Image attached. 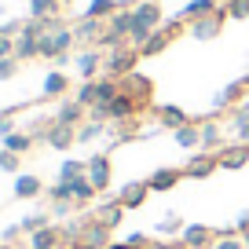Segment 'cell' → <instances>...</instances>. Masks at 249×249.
I'll list each match as a JSON object with an SVG mask.
<instances>
[{
    "label": "cell",
    "mask_w": 249,
    "mask_h": 249,
    "mask_svg": "<svg viewBox=\"0 0 249 249\" xmlns=\"http://www.w3.org/2000/svg\"><path fill=\"white\" fill-rule=\"evenodd\" d=\"M132 22H136V15H132V8H121L117 15H110L107 18V30H103V37H99V52H110V48H121V44H128V33H132Z\"/></svg>",
    "instance_id": "cell-1"
},
{
    "label": "cell",
    "mask_w": 249,
    "mask_h": 249,
    "mask_svg": "<svg viewBox=\"0 0 249 249\" xmlns=\"http://www.w3.org/2000/svg\"><path fill=\"white\" fill-rule=\"evenodd\" d=\"M44 22H37V18H30V22L22 26V30L15 33V59L18 62H30L40 55V37H44Z\"/></svg>",
    "instance_id": "cell-2"
},
{
    "label": "cell",
    "mask_w": 249,
    "mask_h": 249,
    "mask_svg": "<svg viewBox=\"0 0 249 249\" xmlns=\"http://www.w3.org/2000/svg\"><path fill=\"white\" fill-rule=\"evenodd\" d=\"M136 59H140V48H132V44L110 48L107 59H103V70H107V77L121 81V77H128V73L136 70Z\"/></svg>",
    "instance_id": "cell-3"
},
{
    "label": "cell",
    "mask_w": 249,
    "mask_h": 249,
    "mask_svg": "<svg viewBox=\"0 0 249 249\" xmlns=\"http://www.w3.org/2000/svg\"><path fill=\"white\" fill-rule=\"evenodd\" d=\"M121 92H124V95H132L140 110H147V107H150V99H154V81L132 70L128 77H121Z\"/></svg>",
    "instance_id": "cell-4"
},
{
    "label": "cell",
    "mask_w": 249,
    "mask_h": 249,
    "mask_svg": "<svg viewBox=\"0 0 249 249\" xmlns=\"http://www.w3.org/2000/svg\"><path fill=\"white\" fill-rule=\"evenodd\" d=\"M224 22H227V11L216 8L213 15H202V18H195V22H187V33H191L195 40H213V37H220Z\"/></svg>",
    "instance_id": "cell-5"
},
{
    "label": "cell",
    "mask_w": 249,
    "mask_h": 249,
    "mask_svg": "<svg viewBox=\"0 0 249 249\" xmlns=\"http://www.w3.org/2000/svg\"><path fill=\"white\" fill-rule=\"evenodd\" d=\"M73 44H77L73 30L59 26L55 33H44V37H40V59H55V55H66V52H70Z\"/></svg>",
    "instance_id": "cell-6"
},
{
    "label": "cell",
    "mask_w": 249,
    "mask_h": 249,
    "mask_svg": "<svg viewBox=\"0 0 249 249\" xmlns=\"http://www.w3.org/2000/svg\"><path fill=\"white\" fill-rule=\"evenodd\" d=\"M88 179L95 183V191H107L114 183V161L110 154H92L88 158Z\"/></svg>",
    "instance_id": "cell-7"
},
{
    "label": "cell",
    "mask_w": 249,
    "mask_h": 249,
    "mask_svg": "<svg viewBox=\"0 0 249 249\" xmlns=\"http://www.w3.org/2000/svg\"><path fill=\"white\" fill-rule=\"evenodd\" d=\"M216 169H220V158L209 154V150H198V154L183 165V176H187V179H209Z\"/></svg>",
    "instance_id": "cell-8"
},
{
    "label": "cell",
    "mask_w": 249,
    "mask_h": 249,
    "mask_svg": "<svg viewBox=\"0 0 249 249\" xmlns=\"http://www.w3.org/2000/svg\"><path fill=\"white\" fill-rule=\"evenodd\" d=\"M110 231H114V227H107L103 220H88L85 231H81V249H107Z\"/></svg>",
    "instance_id": "cell-9"
},
{
    "label": "cell",
    "mask_w": 249,
    "mask_h": 249,
    "mask_svg": "<svg viewBox=\"0 0 249 249\" xmlns=\"http://www.w3.org/2000/svg\"><path fill=\"white\" fill-rule=\"evenodd\" d=\"M44 143H48L52 150H70L73 143H77V128H73V124L52 121V124H48V132H44Z\"/></svg>",
    "instance_id": "cell-10"
},
{
    "label": "cell",
    "mask_w": 249,
    "mask_h": 249,
    "mask_svg": "<svg viewBox=\"0 0 249 249\" xmlns=\"http://www.w3.org/2000/svg\"><path fill=\"white\" fill-rule=\"evenodd\" d=\"M103 30H107V22L103 18H81L77 26H73V37H77V44L81 48H95L99 44V37H103Z\"/></svg>",
    "instance_id": "cell-11"
},
{
    "label": "cell",
    "mask_w": 249,
    "mask_h": 249,
    "mask_svg": "<svg viewBox=\"0 0 249 249\" xmlns=\"http://www.w3.org/2000/svg\"><path fill=\"white\" fill-rule=\"evenodd\" d=\"M147 195H150V183H147V179H132V183H124V187H121L117 202H121L124 209H140V205L147 202Z\"/></svg>",
    "instance_id": "cell-12"
},
{
    "label": "cell",
    "mask_w": 249,
    "mask_h": 249,
    "mask_svg": "<svg viewBox=\"0 0 249 249\" xmlns=\"http://www.w3.org/2000/svg\"><path fill=\"white\" fill-rule=\"evenodd\" d=\"M99 70H103V52H99V48H81V52H77V73L85 81H95Z\"/></svg>",
    "instance_id": "cell-13"
},
{
    "label": "cell",
    "mask_w": 249,
    "mask_h": 249,
    "mask_svg": "<svg viewBox=\"0 0 249 249\" xmlns=\"http://www.w3.org/2000/svg\"><path fill=\"white\" fill-rule=\"evenodd\" d=\"M216 158H220V169H246L249 165V147L246 143H234V147H220L216 150Z\"/></svg>",
    "instance_id": "cell-14"
},
{
    "label": "cell",
    "mask_w": 249,
    "mask_h": 249,
    "mask_svg": "<svg viewBox=\"0 0 249 249\" xmlns=\"http://www.w3.org/2000/svg\"><path fill=\"white\" fill-rule=\"evenodd\" d=\"M213 227H205V224H187L183 227V234H179V242H183V249H205L213 242Z\"/></svg>",
    "instance_id": "cell-15"
},
{
    "label": "cell",
    "mask_w": 249,
    "mask_h": 249,
    "mask_svg": "<svg viewBox=\"0 0 249 249\" xmlns=\"http://www.w3.org/2000/svg\"><path fill=\"white\" fill-rule=\"evenodd\" d=\"M85 110H88V107H81L77 99H66V103H59V107H55V117H52V121L81 128V121H85Z\"/></svg>",
    "instance_id": "cell-16"
},
{
    "label": "cell",
    "mask_w": 249,
    "mask_h": 249,
    "mask_svg": "<svg viewBox=\"0 0 249 249\" xmlns=\"http://www.w3.org/2000/svg\"><path fill=\"white\" fill-rule=\"evenodd\" d=\"M59 246H62V227H55V224L30 234V249H59Z\"/></svg>",
    "instance_id": "cell-17"
},
{
    "label": "cell",
    "mask_w": 249,
    "mask_h": 249,
    "mask_svg": "<svg viewBox=\"0 0 249 249\" xmlns=\"http://www.w3.org/2000/svg\"><path fill=\"white\" fill-rule=\"evenodd\" d=\"M172 140H176V147H183V150H195V147H202V124H183V128H176L172 132Z\"/></svg>",
    "instance_id": "cell-18"
},
{
    "label": "cell",
    "mask_w": 249,
    "mask_h": 249,
    "mask_svg": "<svg viewBox=\"0 0 249 249\" xmlns=\"http://www.w3.org/2000/svg\"><path fill=\"white\" fill-rule=\"evenodd\" d=\"M246 88H249V85H246V77H242V81H231V85H227L224 92L213 99V107H216V110H224V107H238V103H242V92H246Z\"/></svg>",
    "instance_id": "cell-19"
},
{
    "label": "cell",
    "mask_w": 249,
    "mask_h": 249,
    "mask_svg": "<svg viewBox=\"0 0 249 249\" xmlns=\"http://www.w3.org/2000/svg\"><path fill=\"white\" fill-rule=\"evenodd\" d=\"M70 195H73V202H77V205H88L95 195H99V191H95V183L88 179V172H85V176L70 179Z\"/></svg>",
    "instance_id": "cell-20"
},
{
    "label": "cell",
    "mask_w": 249,
    "mask_h": 249,
    "mask_svg": "<svg viewBox=\"0 0 249 249\" xmlns=\"http://www.w3.org/2000/svg\"><path fill=\"white\" fill-rule=\"evenodd\" d=\"M179 179H183V169H158L147 183H150V191H172Z\"/></svg>",
    "instance_id": "cell-21"
},
{
    "label": "cell",
    "mask_w": 249,
    "mask_h": 249,
    "mask_svg": "<svg viewBox=\"0 0 249 249\" xmlns=\"http://www.w3.org/2000/svg\"><path fill=\"white\" fill-rule=\"evenodd\" d=\"M121 8H124L121 0H92V4L85 8V15H88V18H103V22H107V18L117 15Z\"/></svg>",
    "instance_id": "cell-22"
},
{
    "label": "cell",
    "mask_w": 249,
    "mask_h": 249,
    "mask_svg": "<svg viewBox=\"0 0 249 249\" xmlns=\"http://www.w3.org/2000/svg\"><path fill=\"white\" fill-rule=\"evenodd\" d=\"M216 8H220L216 0H191V4L179 11V18H183V22H195V18H202V15H213Z\"/></svg>",
    "instance_id": "cell-23"
},
{
    "label": "cell",
    "mask_w": 249,
    "mask_h": 249,
    "mask_svg": "<svg viewBox=\"0 0 249 249\" xmlns=\"http://www.w3.org/2000/svg\"><path fill=\"white\" fill-rule=\"evenodd\" d=\"M59 0H30V18L44 22V18H59Z\"/></svg>",
    "instance_id": "cell-24"
},
{
    "label": "cell",
    "mask_w": 249,
    "mask_h": 249,
    "mask_svg": "<svg viewBox=\"0 0 249 249\" xmlns=\"http://www.w3.org/2000/svg\"><path fill=\"white\" fill-rule=\"evenodd\" d=\"M158 121H161L165 128H172V132H176V128H183V124H191L179 107H158Z\"/></svg>",
    "instance_id": "cell-25"
},
{
    "label": "cell",
    "mask_w": 249,
    "mask_h": 249,
    "mask_svg": "<svg viewBox=\"0 0 249 249\" xmlns=\"http://www.w3.org/2000/svg\"><path fill=\"white\" fill-rule=\"evenodd\" d=\"M220 143H224V132H220L216 121H202V150H220Z\"/></svg>",
    "instance_id": "cell-26"
},
{
    "label": "cell",
    "mask_w": 249,
    "mask_h": 249,
    "mask_svg": "<svg viewBox=\"0 0 249 249\" xmlns=\"http://www.w3.org/2000/svg\"><path fill=\"white\" fill-rule=\"evenodd\" d=\"M33 140H37V136H30V132H11V136H4V150L30 154V150H33Z\"/></svg>",
    "instance_id": "cell-27"
},
{
    "label": "cell",
    "mask_w": 249,
    "mask_h": 249,
    "mask_svg": "<svg viewBox=\"0 0 249 249\" xmlns=\"http://www.w3.org/2000/svg\"><path fill=\"white\" fill-rule=\"evenodd\" d=\"M95 220H103V224H107V227H117V224H121V220H124V205H121V202H117V198H114V202L99 205V216H95Z\"/></svg>",
    "instance_id": "cell-28"
},
{
    "label": "cell",
    "mask_w": 249,
    "mask_h": 249,
    "mask_svg": "<svg viewBox=\"0 0 249 249\" xmlns=\"http://www.w3.org/2000/svg\"><path fill=\"white\" fill-rule=\"evenodd\" d=\"M66 88H70V81H66V73H62V70H52L44 77V95H52V99H55V95H62Z\"/></svg>",
    "instance_id": "cell-29"
},
{
    "label": "cell",
    "mask_w": 249,
    "mask_h": 249,
    "mask_svg": "<svg viewBox=\"0 0 249 249\" xmlns=\"http://www.w3.org/2000/svg\"><path fill=\"white\" fill-rule=\"evenodd\" d=\"M85 172H88V161H77V158H66V161L59 165V179H66V183L77 179V176H85Z\"/></svg>",
    "instance_id": "cell-30"
},
{
    "label": "cell",
    "mask_w": 249,
    "mask_h": 249,
    "mask_svg": "<svg viewBox=\"0 0 249 249\" xmlns=\"http://www.w3.org/2000/svg\"><path fill=\"white\" fill-rule=\"evenodd\" d=\"M103 132H107V121H85L77 128V143H92V140H99Z\"/></svg>",
    "instance_id": "cell-31"
},
{
    "label": "cell",
    "mask_w": 249,
    "mask_h": 249,
    "mask_svg": "<svg viewBox=\"0 0 249 249\" xmlns=\"http://www.w3.org/2000/svg\"><path fill=\"white\" fill-rule=\"evenodd\" d=\"M15 195L18 198H37L40 195V179L37 176H18L15 179Z\"/></svg>",
    "instance_id": "cell-32"
},
{
    "label": "cell",
    "mask_w": 249,
    "mask_h": 249,
    "mask_svg": "<svg viewBox=\"0 0 249 249\" xmlns=\"http://www.w3.org/2000/svg\"><path fill=\"white\" fill-rule=\"evenodd\" d=\"M73 99H77L81 107H88V110H92L95 103H99V85H95V81H85V85H81V92L73 95Z\"/></svg>",
    "instance_id": "cell-33"
},
{
    "label": "cell",
    "mask_w": 249,
    "mask_h": 249,
    "mask_svg": "<svg viewBox=\"0 0 249 249\" xmlns=\"http://www.w3.org/2000/svg\"><path fill=\"white\" fill-rule=\"evenodd\" d=\"M183 220H179L176 216V213H169V216H161V224H158V231H161V234H183Z\"/></svg>",
    "instance_id": "cell-34"
},
{
    "label": "cell",
    "mask_w": 249,
    "mask_h": 249,
    "mask_svg": "<svg viewBox=\"0 0 249 249\" xmlns=\"http://www.w3.org/2000/svg\"><path fill=\"white\" fill-rule=\"evenodd\" d=\"M224 11H227V18H249V0H227Z\"/></svg>",
    "instance_id": "cell-35"
},
{
    "label": "cell",
    "mask_w": 249,
    "mask_h": 249,
    "mask_svg": "<svg viewBox=\"0 0 249 249\" xmlns=\"http://www.w3.org/2000/svg\"><path fill=\"white\" fill-rule=\"evenodd\" d=\"M18 227H22V234H33V231H40V227H48V216L44 213H33V216H26Z\"/></svg>",
    "instance_id": "cell-36"
},
{
    "label": "cell",
    "mask_w": 249,
    "mask_h": 249,
    "mask_svg": "<svg viewBox=\"0 0 249 249\" xmlns=\"http://www.w3.org/2000/svg\"><path fill=\"white\" fill-rule=\"evenodd\" d=\"M52 195V202H73V195H70V183L66 179H55V187L48 191Z\"/></svg>",
    "instance_id": "cell-37"
},
{
    "label": "cell",
    "mask_w": 249,
    "mask_h": 249,
    "mask_svg": "<svg viewBox=\"0 0 249 249\" xmlns=\"http://www.w3.org/2000/svg\"><path fill=\"white\" fill-rule=\"evenodd\" d=\"M18 158L15 150H0V172H18Z\"/></svg>",
    "instance_id": "cell-38"
},
{
    "label": "cell",
    "mask_w": 249,
    "mask_h": 249,
    "mask_svg": "<svg viewBox=\"0 0 249 249\" xmlns=\"http://www.w3.org/2000/svg\"><path fill=\"white\" fill-rule=\"evenodd\" d=\"M124 242H128V249H150V246H154V242H150L143 231H132V234H128Z\"/></svg>",
    "instance_id": "cell-39"
},
{
    "label": "cell",
    "mask_w": 249,
    "mask_h": 249,
    "mask_svg": "<svg viewBox=\"0 0 249 249\" xmlns=\"http://www.w3.org/2000/svg\"><path fill=\"white\" fill-rule=\"evenodd\" d=\"M18 73V59H0V81H11Z\"/></svg>",
    "instance_id": "cell-40"
},
{
    "label": "cell",
    "mask_w": 249,
    "mask_h": 249,
    "mask_svg": "<svg viewBox=\"0 0 249 249\" xmlns=\"http://www.w3.org/2000/svg\"><path fill=\"white\" fill-rule=\"evenodd\" d=\"M0 59H15V37L0 33Z\"/></svg>",
    "instance_id": "cell-41"
},
{
    "label": "cell",
    "mask_w": 249,
    "mask_h": 249,
    "mask_svg": "<svg viewBox=\"0 0 249 249\" xmlns=\"http://www.w3.org/2000/svg\"><path fill=\"white\" fill-rule=\"evenodd\" d=\"M231 128H234V136H238V143L249 147V121H238V124H231Z\"/></svg>",
    "instance_id": "cell-42"
},
{
    "label": "cell",
    "mask_w": 249,
    "mask_h": 249,
    "mask_svg": "<svg viewBox=\"0 0 249 249\" xmlns=\"http://www.w3.org/2000/svg\"><path fill=\"white\" fill-rule=\"evenodd\" d=\"M15 132V121H11V114H0V140L4 136H11Z\"/></svg>",
    "instance_id": "cell-43"
},
{
    "label": "cell",
    "mask_w": 249,
    "mask_h": 249,
    "mask_svg": "<svg viewBox=\"0 0 249 249\" xmlns=\"http://www.w3.org/2000/svg\"><path fill=\"white\" fill-rule=\"evenodd\" d=\"M216 249H246V242L231 234V238H220V242H216Z\"/></svg>",
    "instance_id": "cell-44"
},
{
    "label": "cell",
    "mask_w": 249,
    "mask_h": 249,
    "mask_svg": "<svg viewBox=\"0 0 249 249\" xmlns=\"http://www.w3.org/2000/svg\"><path fill=\"white\" fill-rule=\"evenodd\" d=\"M70 209H73V202H52V213H55V216H70Z\"/></svg>",
    "instance_id": "cell-45"
},
{
    "label": "cell",
    "mask_w": 249,
    "mask_h": 249,
    "mask_svg": "<svg viewBox=\"0 0 249 249\" xmlns=\"http://www.w3.org/2000/svg\"><path fill=\"white\" fill-rule=\"evenodd\" d=\"M107 249H128V242H110Z\"/></svg>",
    "instance_id": "cell-46"
},
{
    "label": "cell",
    "mask_w": 249,
    "mask_h": 249,
    "mask_svg": "<svg viewBox=\"0 0 249 249\" xmlns=\"http://www.w3.org/2000/svg\"><path fill=\"white\" fill-rule=\"evenodd\" d=\"M242 242H246V249H249V231H242Z\"/></svg>",
    "instance_id": "cell-47"
},
{
    "label": "cell",
    "mask_w": 249,
    "mask_h": 249,
    "mask_svg": "<svg viewBox=\"0 0 249 249\" xmlns=\"http://www.w3.org/2000/svg\"><path fill=\"white\" fill-rule=\"evenodd\" d=\"M59 4H70V0H59Z\"/></svg>",
    "instance_id": "cell-48"
},
{
    "label": "cell",
    "mask_w": 249,
    "mask_h": 249,
    "mask_svg": "<svg viewBox=\"0 0 249 249\" xmlns=\"http://www.w3.org/2000/svg\"><path fill=\"white\" fill-rule=\"evenodd\" d=\"M59 249H62V246H59Z\"/></svg>",
    "instance_id": "cell-49"
}]
</instances>
